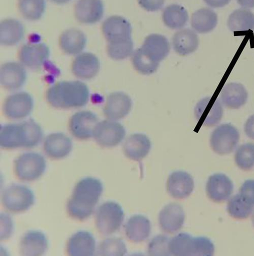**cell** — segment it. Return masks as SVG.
Returning <instances> with one entry per match:
<instances>
[{"label":"cell","instance_id":"37","mask_svg":"<svg viewBox=\"0 0 254 256\" xmlns=\"http://www.w3.org/2000/svg\"><path fill=\"white\" fill-rule=\"evenodd\" d=\"M235 162L238 168L248 171L254 168V144L246 143L240 146L236 150Z\"/></svg>","mask_w":254,"mask_h":256},{"label":"cell","instance_id":"10","mask_svg":"<svg viewBox=\"0 0 254 256\" xmlns=\"http://www.w3.org/2000/svg\"><path fill=\"white\" fill-rule=\"evenodd\" d=\"M126 134V130L122 124L109 120L98 124L92 138L100 146L110 148L118 146L124 140Z\"/></svg>","mask_w":254,"mask_h":256},{"label":"cell","instance_id":"43","mask_svg":"<svg viewBox=\"0 0 254 256\" xmlns=\"http://www.w3.org/2000/svg\"><path fill=\"white\" fill-rule=\"evenodd\" d=\"M138 2L141 8L149 12L160 10L165 3V0H138Z\"/></svg>","mask_w":254,"mask_h":256},{"label":"cell","instance_id":"40","mask_svg":"<svg viewBox=\"0 0 254 256\" xmlns=\"http://www.w3.org/2000/svg\"><path fill=\"white\" fill-rule=\"evenodd\" d=\"M170 238L164 235L156 236L150 242L148 252L151 256H171L169 250Z\"/></svg>","mask_w":254,"mask_h":256},{"label":"cell","instance_id":"4","mask_svg":"<svg viewBox=\"0 0 254 256\" xmlns=\"http://www.w3.org/2000/svg\"><path fill=\"white\" fill-rule=\"evenodd\" d=\"M169 250L171 256H210L214 254V246L206 237L193 238L182 233L170 239Z\"/></svg>","mask_w":254,"mask_h":256},{"label":"cell","instance_id":"36","mask_svg":"<svg viewBox=\"0 0 254 256\" xmlns=\"http://www.w3.org/2000/svg\"><path fill=\"white\" fill-rule=\"evenodd\" d=\"M253 210V206L240 194L233 196L228 202L227 210L228 214L236 220L248 218Z\"/></svg>","mask_w":254,"mask_h":256},{"label":"cell","instance_id":"39","mask_svg":"<svg viewBox=\"0 0 254 256\" xmlns=\"http://www.w3.org/2000/svg\"><path fill=\"white\" fill-rule=\"evenodd\" d=\"M127 252L124 242L119 238H108L101 242L98 250L99 256H124Z\"/></svg>","mask_w":254,"mask_h":256},{"label":"cell","instance_id":"1","mask_svg":"<svg viewBox=\"0 0 254 256\" xmlns=\"http://www.w3.org/2000/svg\"><path fill=\"white\" fill-rule=\"evenodd\" d=\"M103 191V184L96 178L86 177L79 180L67 204L68 215L78 221L88 218L94 212Z\"/></svg>","mask_w":254,"mask_h":256},{"label":"cell","instance_id":"3","mask_svg":"<svg viewBox=\"0 0 254 256\" xmlns=\"http://www.w3.org/2000/svg\"><path fill=\"white\" fill-rule=\"evenodd\" d=\"M89 95L88 88L83 82L62 81L48 89L46 100L51 106L56 108H77L87 104Z\"/></svg>","mask_w":254,"mask_h":256},{"label":"cell","instance_id":"22","mask_svg":"<svg viewBox=\"0 0 254 256\" xmlns=\"http://www.w3.org/2000/svg\"><path fill=\"white\" fill-rule=\"evenodd\" d=\"M185 214L178 204L172 203L164 208L158 216V222L162 230L167 234H174L183 226Z\"/></svg>","mask_w":254,"mask_h":256},{"label":"cell","instance_id":"41","mask_svg":"<svg viewBox=\"0 0 254 256\" xmlns=\"http://www.w3.org/2000/svg\"><path fill=\"white\" fill-rule=\"evenodd\" d=\"M14 223L12 218L8 214H1V240H8L12 235Z\"/></svg>","mask_w":254,"mask_h":256},{"label":"cell","instance_id":"16","mask_svg":"<svg viewBox=\"0 0 254 256\" xmlns=\"http://www.w3.org/2000/svg\"><path fill=\"white\" fill-rule=\"evenodd\" d=\"M66 249L70 256H94L96 250V240L89 232L80 230L68 239Z\"/></svg>","mask_w":254,"mask_h":256},{"label":"cell","instance_id":"48","mask_svg":"<svg viewBox=\"0 0 254 256\" xmlns=\"http://www.w3.org/2000/svg\"><path fill=\"white\" fill-rule=\"evenodd\" d=\"M252 224L253 226L254 227V212L252 215Z\"/></svg>","mask_w":254,"mask_h":256},{"label":"cell","instance_id":"9","mask_svg":"<svg viewBox=\"0 0 254 256\" xmlns=\"http://www.w3.org/2000/svg\"><path fill=\"white\" fill-rule=\"evenodd\" d=\"M240 138L236 128L230 124H222L212 132L210 146L217 154L220 156L232 153L236 147Z\"/></svg>","mask_w":254,"mask_h":256},{"label":"cell","instance_id":"21","mask_svg":"<svg viewBox=\"0 0 254 256\" xmlns=\"http://www.w3.org/2000/svg\"><path fill=\"white\" fill-rule=\"evenodd\" d=\"M194 188V182L192 176L187 172L178 171L172 173L167 182L170 195L177 200H183L192 194Z\"/></svg>","mask_w":254,"mask_h":256},{"label":"cell","instance_id":"30","mask_svg":"<svg viewBox=\"0 0 254 256\" xmlns=\"http://www.w3.org/2000/svg\"><path fill=\"white\" fill-rule=\"evenodd\" d=\"M124 231L126 238L130 241L134 242H144L150 236V222L142 215L134 216L126 224Z\"/></svg>","mask_w":254,"mask_h":256},{"label":"cell","instance_id":"7","mask_svg":"<svg viewBox=\"0 0 254 256\" xmlns=\"http://www.w3.org/2000/svg\"><path fill=\"white\" fill-rule=\"evenodd\" d=\"M124 218V213L122 207L115 202H108L98 209L95 224L100 234L109 236L120 230Z\"/></svg>","mask_w":254,"mask_h":256},{"label":"cell","instance_id":"23","mask_svg":"<svg viewBox=\"0 0 254 256\" xmlns=\"http://www.w3.org/2000/svg\"><path fill=\"white\" fill-rule=\"evenodd\" d=\"M72 148L71 139L62 133L50 134L46 138L44 144V150L46 155L56 160L67 157L72 151Z\"/></svg>","mask_w":254,"mask_h":256},{"label":"cell","instance_id":"20","mask_svg":"<svg viewBox=\"0 0 254 256\" xmlns=\"http://www.w3.org/2000/svg\"><path fill=\"white\" fill-rule=\"evenodd\" d=\"M100 68V61L96 55L90 52L79 54L73 60L72 70L78 78L88 80L96 76Z\"/></svg>","mask_w":254,"mask_h":256},{"label":"cell","instance_id":"47","mask_svg":"<svg viewBox=\"0 0 254 256\" xmlns=\"http://www.w3.org/2000/svg\"><path fill=\"white\" fill-rule=\"evenodd\" d=\"M50 1L58 4H64L70 2L71 0H50Z\"/></svg>","mask_w":254,"mask_h":256},{"label":"cell","instance_id":"13","mask_svg":"<svg viewBox=\"0 0 254 256\" xmlns=\"http://www.w3.org/2000/svg\"><path fill=\"white\" fill-rule=\"evenodd\" d=\"M98 116L90 111H80L74 114L69 122V130L76 138L84 140L93 136L98 123Z\"/></svg>","mask_w":254,"mask_h":256},{"label":"cell","instance_id":"34","mask_svg":"<svg viewBox=\"0 0 254 256\" xmlns=\"http://www.w3.org/2000/svg\"><path fill=\"white\" fill-rule=\"evenodd\" d=\"M228 26L232 32L254 30V14L248 9L236 10L230 16Z\"/></svg>","mask_w":254,"mask_h":256},{"label":"cell","instance_id":"45","mask_svg":"<svg viewBox=\"0 0 254 256\" xmlns=\"http://www.w3.org/2000/svg\"><path fill=\"white\" fill-rule=\"evenodd\" d=\"M204 1L210 7L218 8L228 5L232 0H204Z\"/></svg>","mask_w":254,"mask_h":256},{"label":"cell","instance_id":"35","mask_svg":"<svg viewBox=\"0 0 254 256\" xmlns=\"http://www.w3.org/2000/svg\"><path fill=\"white\" fill-rule=\"evenodd\" d=\"M18 10L26 20L36 21L40 20L46 10L45 0H18Z\"/></svg>","mask_w":254,"mask_h":256},{"label":"cell","instance_id":"32","mask_svg":"<svg viewBox=\"0 0 254 256\" xmlns=\"http://www.w3.org/2000/svg\"><path fill=\"white\" fill-rule=\"evenodd\" d=\"M218 22L217 14L212 9L202 8L192 16L190 24L194 30L200 34H206L213 30Z\"/></svg>","mask_w":254,"mask_h":256},{"label":"cell","instance_id":"19","mask_svg":"<svg viewBox=\"0 0 254 256\" xmlns=\"http://www.w3.org/2000/svg\"><path fill=\"white\" fill-rule=\"evenodd\" d=\"M48 248L46 235L41 231L30 230L22 236L20 242V252L23 256H41Z\"/></svg>","mask_w":254,"mask_h":256},{"label":"cell","instance_id":"42","mask_svg":"<svg viewBox=\"0 0 254 256\" xmlns=\"http://www.w3.org/2000/svg\"><path fill=\"white\" fill-rule=\"evenodd\" d=\"M248 203L254 206V180L245 181L240 190L239 194Z\"/></svg>","mask_w":254,"mask_h":256},{"label":"cell","instance_id":"46","mask_svg":"<svg viewBox=\"0 0 254 256\" xmlns=\"http://www.w3.org/2000/svg\"><path fill=\"white\" fill-rule=\"evenodd\" d=\"M238 4L244 8H254V0H236Z\"/></svg>","mask_w":254,"mask_h":256},{"label":"cell","instance_id":"24","mask_svg":"<svg viewBox=\"0 0 254 256\" xmlns=\"http://www.w3.org/2000/svg\"><path fill=\"white\" fill-rule=\"evenodd\" d=\"M102 0H78L75 8L76 20L84 24H94L100 22L104 14Z\"/></svg>","mask_w":254,"mask_h":256},{"label":"cell","instance_id":"26","mask_svg":"<svg viewBox=\"0 0 254 256\" xmlns=\"http://www.w3.org/2000/svg\"><path fill=\"white\" fill-rule=\"evenodd\" d=\"M151 148V142L144 134H136L131 135L126 140L123 146L125 156L136 162H140L146 156Z\"/></svg>","mask_w":254,"mask_h":256},{"label":"cell","instance_id":"2","mask_svg":"<svg viewBox=\"0 0 254 256\" xmlns=\"http://www.w3.org/2000/svg\"><path fill=\"white\" fill-rule=\"evenodd\" d=\"M42 137L41 126L30 119L18 124L2 126L0 129V146L6 150L34 148L40 144Z\"/></svg>","mask_w":254,"mask_h":256},{"label":"cell","instance_id":"6","mask_svg":"<svg viewBox=\"0 0 254 256\" xmlns=\"http://www.w3.org/2000/svg\"><path fill=\"white\" fill-rule=\"evenodd\" d=\"M2 203L8 212L20 214L28 210L36 201L34 192L28 186L20 184H12L3 192Z\"/></svg>","mask_w":254,"mask_h":256},{"label":"cell","instance_id":"15","mask_svg":"<svg viewBox=\"0 0 254 256\" xmlns=\"http://www.w3.org/2000/svg\"><path fill=\"white\" fill-rule=\"evenodd\" d=\"M132 100L128 94L120 92L108 96L104 108V116L110 120H120L130 112Z\"/></svg>","mask_w":254,"mask_h":256},{"label":"cell","instance_id":"33","mask_svg":"<svg viewBox=\"0 0 254 256\" xmlns=\"http://www.w3.org/2000/svg\"><path fill=\"white\" fill-rule=\"evenodd\" d=\"M188 20L186 10L178 4H172L166 7L162 14L164 24L171 29H180L184 27Z\"/></svg>","mask_w":254,"mask_h":256},{"label":"cell","instance_id":"8","mask_svg":"<svg viewBox=\"0 0 254 256\" xmlns=\"http://www.w3.org/2000/svg\"><path fill=\"white\" fill-rule=\"evenodd\" d=\"M104 38L110 45H121L132 42V26L124 18L113 16L106 19L102 25Z\"/></svg>","mask_w":254,"mask_h":256},{"label":"cell","instance_id":"29","mask_svg":"<svg viewBox=\"0 0 254 256\" xmlns=\"http://www.w3.org/2000/svg\"><path fill=\"white\" fill-rule=\"evenodd\" d=\"M200 40L196 32L184 28L176 32L172 38V46L175 52L181 56L194 52L198 48Z\"/></svg>","mask_w":254,"mask_h":256},{"label":"cell","instance_id":"27","mask_svg":"<svg viewBox=\"0 0 254 256\" xmlns=\"http://www.w3.org/2000/svg\"><path fill=\"white\" fill-rule=\"evenodd\" d=\"M248 93L244 86L239 83L232 82L226 85L220 94L223 105L228 109L238 110L247 102Z\"/></svg>","mask_w":254,"mask_h":256},{"label":"cell","instance_id":"25","mask_svg":"<svg viewBox=\"0 0 254 256\" xmlns=\"http://www.w3.org/2000/svg\"><path fill=\"white\" fill-rule=\"evenodd\" d=\"M140 49L151 60L160 63L168 55L170 46L166 37L152 34L146 38Z\"/></svg>","mask_w":254,"mask_h":256},{"label":"cell","instance_id":"31","mask_svg":"<svg viewBox=\"0 0 254 256\" xmlns=\"http://www.w3.org/2000/svg\"><path fill=\"white\" fill-rule=\"evenodd\" d=\"M23 24L14 18H8L0 23V43L4 46H14L24 37Z\"/></svg>","mask_w":254,"mask_h":256},{"label":"cell","instance_id":"12","mask_svg":"<svg viewBox=\"0 0 254 256\" xmlns=\"http://www.w3.org/2000/svg\"><path fill=\"white\" fill-rule=\"evenodd\" d=\"M50 56V48L44 43L24 44L20 48L18 54L22 65L33 70L40 69Z\"/></svg>","mask_w":254,"mask_h":256},{"label":"cell","instance_id":"28","mask_svg":"<svg viewBox=\"0 0 254 256\" xmlns=\"http://www.w3.org/2000/svg\"><path fill=\"white\" fill-rule=\"evenodd\" d=\"M86 38L81 30L70 28L62 33L59 38V46L62 51L70 55L80 54L85 48Z\"/></svg>","mask_w":254,"mask_h":256},{"label":"cell","instance_id":"17","mask_svg":"<svg viewBox=\"0 0 254 256\" xmlns=\"http://www.w3.org/2000/svg\"><path fill=\"white\" fill-rule=\"evenodd\" d=\"M195 114L202 125L212 127L218 124L224 115V109L220 100L206 98L200 100L195 109Z\"/></svg>","mask_w":254,"mask_h":256},{"label":"cell","instance_id":"5","mask_svg":"<svg viewBox=\"0 0 254 256\" xmlns=\"http://www.w3.org/2000/svg\"><path fill=\"white\" fill-rule=\"evenodd\" d=\"M46 162L41 154L27 152L19 156L14 162L16 177L23 182H34L40 178L45 173Z\"/></svg>","mask_w":254,"mask_h":256},{"label":"cell","instance_id":"14","mask_svg":"<svg viewBox=\"0 0 254 256\" xmlns=\"http://www.w3.org/2000/svg\"><path fill=\"white\" fill-rule=\"evenodd\" d=\"M234 188L232 181L226 175L216 174L209 178L206 186V192L210 200L216 203H221L230 198Z\"/></svg>","mask_w":254,"mask_h":256},{"label":"cell","instance_id":"18","mask_svg":"<svg viewBox=\"0 0 254 256\" xmlns=\"http://www.w3.org/2000/svg\"><path fill=\"white\" fill-rule=\"evenodd\" d=\"M20 62H10L0 68V83L6 89L14 90L22 88L26 78V73Z\"/></svg>","mask_w":254,"mask_h":256},{"label":"cell","instance_id":"11","mask_svg":"<svg viewBox=\"0 0 254 256\" xmlns=\"http://www.w3.org/2000/svg\"><path fill=\"white\" fill-rule=\"evenodd\" d=\"M34 106L32 96L28 92H21L8 96L4 102L3 112L10 119L20 120L29 116Z\"/></svg>","mask_w":254,"mask_h":256},{"label":"cell","instance_id":"38","mask_svg":"<svg viewBox=\"0 0 254 256\" xmlns=\"http://www.w3.org/2000/svg\"><path fill=\"white\" fill-rule=\"evenodd\" d=\"M132 62L135 70L143 75L154 74L160 65V63L154 62L148 58L140 48L133 53Z\"/></svg>","mask_w":254,"mask_h":256},{"label":"cell","instance_id":"44","mask_svg":"<svg viewBox=\"0 0 254 256\" xmlns=\"http://www.w3.org/2000/svg\"><path fill=\"white\" fill-rule=\"evenodd\" d=\"M244 130L248 137L254 140V115L250 116L246 121Z\"/></svg>","mask_w":254,"mask_h":256}]
</instances>
